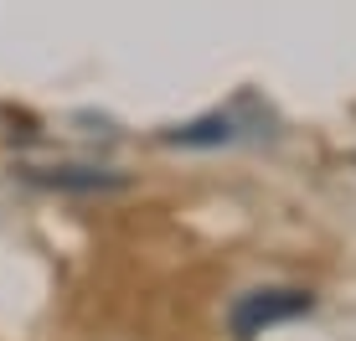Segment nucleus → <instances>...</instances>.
I'll return each mask as SVG.
<instances>
[{
  "instance_id": "obj_3",
  "label": "nucleus",
  "mask_w": 356,
  "mask_h": 341,
  "mask_svg": "<svg viewBox=\"0 0 356 341\" xmlns=\"http://www.w3.org/2000/svg\"><path fill=\"white\" fill-rule=\"evenodd\" d=\"M21 176L31 187L47 191H78V197H104V191H124L129 176L108 166H21Z\"/></svg>"
},
{
  "instance_id": "obj_2",
  "label": "nucleus",
  "mask_w": 356,
  "mask_h": 341,
  "mask_svg": "<svg viewBox=\"0 0 356 341\" xmlns=\"http://www.w3.org/2000/svg\"><path fill=\"white\" fill-rule=\"evenodd\" d=\"M315 310V295L300 285H264V290H248V295L232 300L227 310V326H232V341H259L268 326H284V321H300V315Z\"/></svg>"
},
{
  "instance_id": "obj_1",
  "label": "nucleus",
  "mask_w": 356,
  "mask_h": 341,
  "mask_svg": "<svg viewBox=\"0 0 356 341\" xmlns=\"http://www.w3.org/2000/svg\"><path fill=\"white\" fill-rule=\"evenodd\" d=\"M268 109H259L253 93H243L232 109H212V114H196L186 125L161 129V145H181V150H222V145H238L248 135H259L253 125H264Z\"/></svg>"
}]
</instances>
